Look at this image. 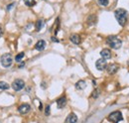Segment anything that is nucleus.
Wrapping results in <instances>:
<instances>
[{"label": "nucleus", "mask_w": 129, "mask_h": 123, "mask_svg": "<svg viewBox=\"0 0 129 123\" xmlns=\"http://www.w3.org/2000/svg\"><path fill=\"white\" fill-rule=\"evenodd\" d=\"M41 87H42V88H46V87H47V85H46V83H42V85H41Z\"/></svg>", "instance_id": "24"}, {"label": "nucleus", "mask_w": 129, "mask_h": 123, "mask_svg": "<svg viewBox=\"0 0 129 123\" xmlns=\"http://www.w3.org/2000/svg\"><path fill=\"white\" fill-rule=\"evenodd\" d=\"M67 104V98L64 96H62L60 97L58 100H57V105H58V108H64Z\"/></svg>", "instance_id": "11"}, {"label": "nucleus", "mask_w": 129, "mask_h": 123, "mask_svg": "<svg viewBox=\"0 0 129 123\" xmlns=\"http://www.w3.org/2000/svg\"><path fill=\"white\" fill-rule=\"evenodd\" d=\"M43 26H44V22H43V20H38L37 23H36V30L37 31H40Z\"/></svg>", "instance_id": "17"}, {"label": "nucleus", "mask_w": 129, "mask_h": 123, "mask_svg": "<svg viewBox=\"0 0 129 123\" xmlns=\"http://www.w3.org/2000/svg\"><path fill=\"white\" fill-rule=\"evenodd\" d=\"M25 86V83H24V80L22 79H20V78H17L13 81V84H12V88L15 90V91H19L21 89H23Z\"/></svg>", "instance_id": "5"}, {"label": "nucleus", "mask_w": 129, "mask_h": 123, "mask_svg": "<svg viewBox=\"0 0 129 123\" xmlns=\"http://www.w3.org/2000/svg\"><path fill=\"white\" fill-rule=\"evenodd\" d=\"M12 63H13V59H12V56L11 54H3L1 56V65L4 67V68H9L12 66Z\"/></svg>", "instance_id": "4"}, {"label": "nucleus", "mask_w": 129, "mask_h": 123, "mask_svg": "<svg viewBox=\"0 0 129 123\" xmlns=\"http://www.w3.org/2000/svg\"><path fill=\"white\" fill-rule=\"evenodd\" d=\"M106 44L108 45L110 48L117 50L122 46V41L119 38L115 37V36H109L106 39Z\"/></svg>", "instance_id": "2"}, {"label": "nucleus", "mask_w": 129, "mask_h": 123, "mask_svg": "<svg viewBox=\"0 0 129 123\" xmlns=\"http://www.w3.org/2000/svg\"><path fill=\"white\" fill-rule=\"evenodd\" d=\"M30 110H31V106L30 104H27V103H23L18 107V111L21 114H27Z\"/></svg>", "instance_id": "7"}, {"label": "nucleus", "mask_w": 129, "mask_h": 123, "mask_svg": "<svg viewBox=\"0 0 129 123\" xmlns=\"http://www.w3.org/2000/svg\"><path fill=\"white\" fill-rule=\"evenodd\" d=\"M107 120L112 122V123H118L119 121H122L123 120V116H122V113L120 111H113L108 115L107 117Z\"/></svg>", "instance_id": "3"}, {"label": "nucleus", "mask_w": 129, "mask_h": 123, "mask_svg": "<svg viewBox=\"0 0 129 123\" xmlns=\"http://www.w3.org/2000/svg\"><path fill=\"white\" fill-rule=\"evenodd\" d=\"M50 108H51V107H50V105H47V106H46V109H45V114H46L47 116H49V115H50Z\"/></svg>", "instance_id": "21"}, {"label": "nucleus", "mask_w": 129, "mask_h": 123, "mask_svg": "<svg viewBox=\"0 0 129 123\" xmlns=\"http://www.w3.org/2000/svg\"><path fill=\"white\" fill-rule=\"evenodd\" d=\"M87 87V83H85L84 80H79L78 83L76 84V88L78 90H82Z\"/></svg>", "instance_id": "14"}, {"label": "nucleus", "mask_w": 129, "mask_h": 123, "mask_svg": "<svg viewBox=\"0 0 129 123\" xmlns=\"http://www.w3.org/2000/svg\"><path fill=\"white\" fill-rule=\"evenodd\" d=\"M100 56L104 60H109L111 58V52H110V50L109 49H103L101 52H100Z\"/></svg>", "instance_id": "9"}, {"label": "nucleus", "mask_w": 129, "mask_h": 123, "mask_svg": "<svg viewBox=\"0 0 129 123\" xmlns=\"http://www.w3.org/2000/svg\"><path fill=\"white\" fill-rule=\"evenodd\" d=\"M97 95H98V90H97V89H95V90H94V92L92 93V97L96 98V97H97Z\"/></svg>", "instance_id": "22"}, {"label": "nucleus", "mask_w": 129, "mask_h": 123, "mask_svg": "<svg viewBox=\"0 0 129 123\" xmlns=\"http://www.w3.org/2000/svg\"><path fill=\"white\" fill-rule=\"evenodd\" d=\"M128 66H129V62H128Z\"/></svg>", "instance_id": "28"}, {"label": "nucleus", "mask_w": 129, "mask_h": 123, "mask_svg": "<svg viewBox=\"0 0 129 123\" xmlns=\"http://www.w3.org/2000/svg\"><path fill=\"white\" fill-rule=\"evenodd\" d=\"M23 67H24V63H22V64H20L19 68H23Z\"/></svg>", "instance_id": "27"}, {"label": "nucleus", "mask_w": 129, "mask_h": 123, "mask_svg": "<svg viewBox=\"0 0 129 123\" xmlns=\"http://www.w3.org/2000/svg\"><path fill=\"white\" fill-rule=\"evenodd\" d=\"M2 34H3V31H2V29H1V28H0V37L2 36Z\"/></svg>", "instance_id": "26"}, {"label": "nucleus", "mask_w": 129, "mask_h": 123, "mask_svg": "<svg viewBox=\"0 0 129 123\" xmlns=\"http://www.w3.org/2000/svg\"><path fill=\"white\" fill-rule=\"evenodd\" d=\"M96 20H97V18H96L95 15H90L88 18V24L90 25V26H92V25H94L96 23Z\"/></svg>", "instance_id": "15"}, {"label": "nucleus", "mask_w": 129, "mask_h": 123, "mask_svg": "<svg viewBox=\"0 0 129 123\" xmlns=\"http://www.w3.org/2000/svg\"><path fill=\"white\" fill-rule=\"evenodd\" d=\"M24 56H25V54L23 53V52H21V53H19L18 55H16V57H15V61L17 62V63H20L21 61H22V59L24 58Z\"/></svg>", "instance_id": "16"}, {"label": "nucleus", "mask_w": 129, "mask_h": 123, "mask_svg": "<svg viewBox=\"0 0 129 123\" xmlns=\"http://www.w3.org/2000/svg\"><path fill=\"white\" fill-rule=\"evenodd\" d=\"M98 3L101 6H107L108 5V0H98Z\"/></svg>", "instance_id": "20"}, {"label": "nucleus", "mask_w": 129, "mask_h": 123, "mask_svg": "<svg viewBox=\"0 0 129 123\" xmlns=\"http://www.w3.org/2000/svg\"><path fill=\"white\" fill-rule=\"evenodd\" d=\"M118 69H119V67H118V65H116V64H110V65H108L106 67L107 73H108L109 75H114L118 70Z\"/></svg>", "instance_id": "8"}, {"label": "nucleus", "mask_w": 129, "mask_h": 123, "mask_svg": "<svg viewBox=\"0 0 129 123\" xmlns=\"http://www.w3.org/2000/svg\"><path fill=\"white\" fill-rule=\"evenodd\" d=\"M51 40L53 41V42H57V43H59V42H60V40H59V39H57L55 36H54V37H52V39H51Z\"/></svg>", "instance_id": "23"}, {"label": "nucleus", "mask_w": 129, "mask_h": 123, "mask_svg": "<svg viewBox=\"0 0 129 123\" xmlns=\"http://www.w3.org/2000/svg\"><path fill=\"white\" fill-rule=\"evenodd\" d=\"M10 86L7 83H5V81H0V89H3V90H6L8 89Z\"/></svg>", "instance_id": "19"}, {"label": "nucleus", "mask_w": 129, "mask_h": 123, "mask_svg": "<svg viewBox=\"0 0 129 123\" xmlns=\"http://www.w3.org/2000/svg\"><path fill=\"white\" fill-rule=\"evenodd\" d=\"M114 16L117 20L118 24L120 26H124L127 22V18H128V12L127 10L123 8H118L114 11Z\"/></svg>", "instance_id": "1"}, {"label": "nucleus", "mask_w": 129, "mask_h": 123, "mask_svg": "<svg viewBox=\"0 0 129 123\" xmlns=\"http://www.w3.org/2000/svg\"><path fill=\"white\" fill-rule=\"evenodd\" d=\"M78 122V116L74 113H71L64 120V123H77Z\"/></svg>", "instance_id": "10"}, {"label": "nucleus", "mask_w": 129, "mask_h": 123, "mask_svg": "<svg viewBox=\"0 0 129 123\" xmlns=\"http://www.w3.org/2000/svg\"><path fill=\"white\" fill-rule=\"evenodd\" d=\"M13 6H14V3H11V4H10V5L7 7V10H10V9H11Z\"/></svg>", "instance_id": "25"}, {"label": "nucleus", "mask_w": 129, "mask_h": 123, "mask_svg": "<svg viewBox=\"0 0 129 123\" xmlns=\"http://www.w3.org/2000/svg\"><path fill=\"white\" fill-rule=\"evenodd\" d=\"M70 40H71V42H72L73 44H74V45H80V44H81V37H80V35H78V34L72 35L71 38H70Z\"/></svg>", "instance_id": "12"}, {"label": "nucleus", "mask_w": 129, "mask_h": 123, "mask_svg": "<svg viewBox=\"0 0 129 123\" xmlns=\"http://www.w3.org/2000/svg\"><path fill=\"white\" fill-rule=\"evenodd\" d=\"M24 3L28 7H33L36 4V1H35V0H24Z\"/></svg>", "instance_id": "18"}, {"label": "nucleus", "mask_w": 129, "mask_h": 123, "mask_svg": "<svg viewBox=\"0 0 129 123\" xmlns=\"http://www.w3.org/2000/svg\"><path fill=\"white\" fill-rule=\"evenodd\" d=\"M45 47H46V42L44 40H39L35 45V49L38 51H43L45 49Z\"/></svg>", "instance_id": "13"}, {"label": "nucleus", "mask_w": 129, "mask_h": 123, "mask_svg": "<svg viewBox=\"0 0 129 123\" xmlns=\"http://www.w3.org/2000/svg\"><path fill=\"white\" fill-rule=\"evenodd\" d=\"M107 67V63H106V60L104 59H99L96 61L95 63V68L97 70H104Z\"/></svg>", "instance_id": "6"}]
</instances>
